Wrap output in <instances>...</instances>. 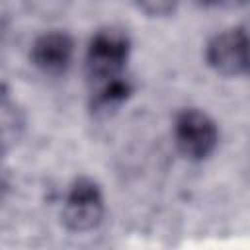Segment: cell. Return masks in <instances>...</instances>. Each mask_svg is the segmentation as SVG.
<instances>
[{
  "label": "cell",
  "mask_w": 250,
  "mask_h": 250,
  "mask_svg": "<svg viewBox=\"0 0 250 250\" xmlns=\"http://www.w3.org/2000/svg\"><path fill=\"white\" fill-rule=\"evenodd\" d=\"M174 141L188 160L201 162L215 152L219 145V129L209 113L197 107H188L176 115Z\"/></svg>",
  "instance_id": "obj_3"
},
{
  "label": "cell",
  "mask_w": 250,
  "mask_h": 250,
  "mask_svg": "<svg viewBox=\"0 0 250 250\" xmlns=\"http://www.w3.org/2000/svg\"><path fill=\"white\" fill-rule=\"evenodd\" d=\"M131 53V39L123 29L104 27L98 29L86 51V74L96 86L123 76Z\"/></svg>",
  "instance_id": "obj_1"
},
{
  "label": "cell",
  "mask_w": 250,
  "mask_h": 250,
  "mask_svg": "<svg viewBox=\"0 0 250 250\" xmlns=\"http://www.w3.org/2000/svg\"><path fill=\"white\" fill-rule=\"evenodd\" d=\"M105 215V201L100 184L88 176L76 178L62 205V223L70 232H90L100 227Z\"/></svg>",
  "instance_id": "obj_2"
},
{
  "label": "cell",
  "mask_w": 250,
  "mask_h": 250,
  "mask_svg": "<svg viewBox=\"0 0 250 250\" xmlns=\"http://www.w3.org/2000/svg\"><path fill=\"white\" fill-rule=\"evenodd\" d=\"M199 4H203V6H215V4H219L221 0H197Z\"/></svg>",
  "instance_id": "obj_9"
},
{
  "label": "cell",
  "mask_w": 250,
  "mask_h": 250,
  "mask_svg": "<svg viewBox=\"0 0 250 250\" xmlns=\"http://www.w3.org/2000/svg\"><path fill=\"white\" fill-rule=\"evenodd\" d=\"M72 55L74 39L66 31H47L33 41L29 59L41 72L49 76H61L68 70Z\"/></svg>",
  "instance_id": "obj_5"
},
{
  "label": "cell",
  "mask_w": 250,
  "mask_h": 250,
  "mask_svg": "<svg viewBox=\"0 0 250 250\" xmlns=\"http://www.w3.org/2000/svg\"><path fill=\"white\" fill-rule=\"evenodd\" d=\"M133 94V86L127 78L119 76L113 80H107L104 84L98 86V90L92 96V111L96 115L100 113H109L113 109H117L121 104H125L129 100V96Z\"/></svg>",
  "instance_id": "obj_6"
},
{
  "label": "cell",
  "mask_w": 250,
  "mask_h": 250,
  "mask_svg": "<svg viewBox=\"0 0 250 250\" xmlns=\"http://www.w3.org/2000/svg\"><path fill=\"white\" fill-rule=\"evenodd\" d=\"M23 8L39 20H57L70 8L72 0H21Z\"/></svg>",
  "instance_id": "obj_7"
},
{
  "label": "cell",
  "mask_w": 250,
  "mask_h": 250,
  "mask_svg": "<svg viewBox=\"0 0 250 250\" xmlns=\"http://www.w3.org/2000/svg\"><path fill=\"white\" fill-rule=\"evenodd\" d=\"M180 0H135L137 8L148 18H166L172 16Z\"/></svg>",
  "instance_id": "obj_8"
},
{
  "label": "cell",
  "mask_w": 250,
  "mask_h": 250,
  "mask_svg": "<svg viewBox=\"0 0 250 250\" xmlns=\"http://www.w3.org/2000/svg\"><path fill=\"white\" fill-rule=\"evenodd\" d=\"M207 64L221 76H242L250 70V35L244 27L217 33L205 49Z\"/></svg>",
  "instance_id": "obj_4"
}]
</instances>
